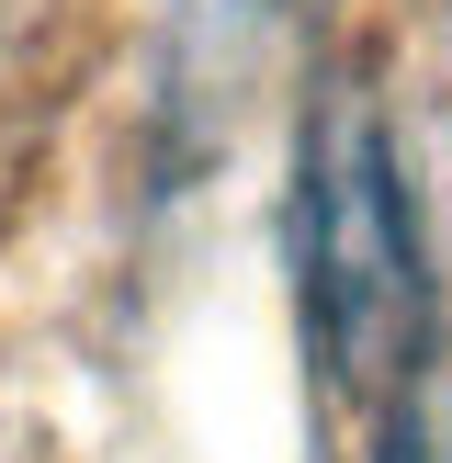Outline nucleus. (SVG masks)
<instances>
[{
  "mask_svg": "<svg viewBox=\"0 0 452 463\" xmlns=\"http://www.w3.org/2000/svg\"><path fill=\"white\" fill-rule=\"evenodd\" d=\"M419 203L396 181L373 102L339 90L306 136V328L351 407L396 396V362H419Z\"/></svg>",
  "mask_w": 452,
  "mask_h": 463,
  "instance_id": "nucleus-1",
  "label": "nucleus"
},
{
  "mask_svg": "<svg viewBox=\"0 0 452 463\" xmlns=\"http://www.w3.org/2000/svg\"><path fill=\"white\" fill-rule=\"evenodd\" d=\"M373 463H419V441H407V430H396V441H384V452H373Z\"/></svg>",
  "mask_w": 452,
  "mask_h": 463,
  "instance_id": "nucleus-2",
  "label": "nucleus"
}]
</instances>
